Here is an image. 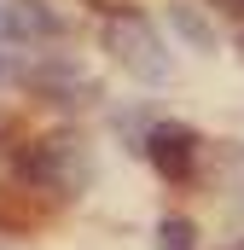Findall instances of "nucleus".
<instances>
[{
	"instance_id": "1",
	"label": "nucleus",
	"mask_w": 244,
	"mask_h": 250,
	"mask_svg": "<svg viewBox=\"0 0 244 250\" xmlns=\"http://www.w3.org/2000/svg\"><path fill=\"white\" fill-rule=\"evenodd\" d=\"M18 175L29 181V187H47V192H81L93 181V163H87V151H81V140H70V134H53V140H35V146H23V157H18Z\"/></svg>"
},
{
	"instance_id": "2",
	"label": "nucleus",
	"mask_w": 244,
	"mask_h": 250,
	"mask_svg": "<svg viewBox=\"0 0 244 250\" xmlns=\"http://www.w3.org/2000/svg\"><path fill=\"white\" fill-rule=\"evenodd\" d=\"M105 53H111L134 82H169V53H163L157 29H151L140 12L105 18Z\"/></svg>"
},
{
	"instance_id": "3",
	"label": "nucleus",
	"mask_w": 244,
	"mask_h": 250,
	"mask_svg": "<svg viewBox=\"0 0 244 250\" xmlns=\"http://www.w3.org/2000/svg\"><path fill=\"white\" fill-rule=\"evenodd\" d=\"M145 157L163 181H192L198 175V157H203V134L192 123H157L145 134Z\"/></svg>"
},
{
	"instance_id": "4",
	"label": "nucleus",
	"mask_w": 244,
	"mask_h": 250,
	"mask_svg": "<svg viewBox=\"0 0 244 250\" xmlns=\"http://www.w3.org/2000/svg\"><path fill=\"white\" fill-rule=\"evenodd\" d=\"M23 82H29L41 99H53V105H93V99H99V82H93L76 59H59V53H53V59H35L23 70Z\"/></svg>"
},
{
	"instance_id": "5",
	"label": "nucleus",
	"mask_w": 244,
	"mask_h": 250,
	"mask_svg": "<svg viewBox=\"0 0 244 250\" xmlns=\"http://www.w3.org/2000/svg\"><path fill=\"white\" fill-rule=\"evenodd\" d=\"M6 29H12L18 41H59L64 18L47 0H12V6H6Z\"/></svg>"
},
{
	"instance_id": "6",
	"label": "nucleus",
	"mask_w": 244,
	"mask_h": 250,
	"mask_svg": "<svg viewBox=\"0 0 244 250\" xmlns=\"http://www.w3.org/2000/svg\"><path fill=\"white\" fill-rule=\"evenodd\" d=\"M169 29L181 35V41L192 47V53H203V59H209V53L221 47V35H215V23H209V18H203L198 6H186V0H175V6H169Z\"/></svg>"
},
{
	"instance_id": "7",
	"label": "nucleus",
	"mask_w": 244,
	"mask_h": 250,
	"mask_svg": "<svg viewBox=\"0 0 244 250\" xmlns=\"http://www.w3.org/2000/svg\"><path fill=\"white\" fill-rule=\"evenodd\" d=\"M157 250H198V227H192L186 215L157 221Z\"/></svg>"
},
{
	"instance_id": "8",
	"label": "nucleus",
	"mask_w": 244,
	"mask_h": 250,
	"mask_svg": "<svg viewBox=\"0 0 244 250\" xmlns=\"http://www.w3.org/2000/svg\"><path fill=\"white\" fill-rule=\"evenodd\" d=\"M87 6H99V12H105V18H122V12H134V6H128V0H87Z\"/></svg>"
},
{
	"instance_id": "9",
	"label": "nucleus",
	"mask_w": 244,
	"mask_h": 250,
	"mask_svg": "<svg viewBox=\"0 0 244 250\" xmlns=\"http://www.w3.org/2000/svg\"><path fill=\"white\" fill-rule=\"evenodd\" d=\"M209 6H227L233 18H244V0H209Z\"/></svg>"
},
{
	"instance_id": "10",
	"label": "nucleus",
	"mask_w": 244,
	"mask_h": 250,
	"mask_svg": "<svg viewBox=\"0 0 244 250\" xmlns=\"http://www.w3.org/2000/svg\"><path fill=\"white\" fill-rule=\"evenodd\" d=\"M0 76H6V59H0Z\"/></svg>"
},
{
	"instance_id": "11",
	"label": "nucleus",
	"mask_w": 244,
	"mask_h": 250,
	"mask_svg": "<svg viewBox=\"0 0 244 250\" xmlns=\"http://www.w3.org/2000/svg\"><path fill=\"white\" fill-rule=\"evenodd\" d=\"M239 53H244V35H239Z\"/></svg>"
}]
</instances>
